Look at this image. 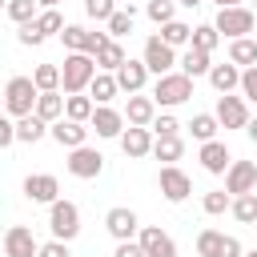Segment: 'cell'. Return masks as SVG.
<instances>
[{
  "label": "cell",
  "instance_id": "obj_55",
  "mask_svg": "<svg viewBox=\"0 0 257 257\" xmlns=\"http://www.w3.org/2000/svg\"><path fill=\"white\" fill-rule=\"evenodd\" d=\"M253 12H257V0H253Z\"/></svg>",
  "mask_w": 257,
  "mask_h": 257
},
{
  "label": "cell",
  "instance_id": "obj_53",
  "mask_svg": "<svg viewBox=\"0 0 257 257\" xmlns=\"http://www.w3.org/2000/svg\"><path fill=\"white\" fill-rule=\"evenodd\" d=\"M36 4H40V8H56L60 0H36Z\"/></svg>",
  "mask_w": 257,
  "mask_h": 257
},
{
  "label": "cell",
  "instance_id": "obj_10",
  "mask_svg": "<svg viewBox=\"0 0 257 257\" xmlns=\"http://www.w3.org/2000/svg\"><path fill=\"white\" fill-rule=\"evenodd\" d=\"M217 120H221V128H245L253 116H249V100L245 96H233V92H225V96H217Z\"/></svg>",
  "mask_w": 257,
  "mask_h": 257
},
{
  "label": "cell",
  "instance_id": "obj_22",
  "mask_svg": "<svg viewBox=\"0 0 257 257\" xmlns=\"http://www.w3.org/2000/svg\"><path fill=\"white\" fill-rule=\"evenodd\" d=\"M209 84H213L221 96L233 92V88H241V64H233V60H229V64H213V68H209Z\"/></svg>",
  "mask_w": 257,
  "mask_h": 257
},
{
  "label": "cell",
  "instance_id": "obj_16",
  "mask_svg": "<svg viewBox=\"0 0 257 257\" xmlns=\"http://www.w3.org/2000/svg\"><path fill=\"white\" fill-rule=\"evenodd\" d=\"M124 112H116L112 104H96V112H92V120H88V128H96V137H104V141H120V133H124Z\"/></svg>",
  "mask_w": 257,
  "mask_h": 257
},
{
  "label": "cell",
  "instance_id": "obj_21",
  "mask_svg": "<svg viewBox=\"0 0 257 257\" xmlns=\"http://www.w3.org/2000/svg\"><path fill=\"white\" fill-rule=\"evenodd\" d=\"M116 84H120V92H128V96H133V92H145V84H149V64L128 56V60L116 68Z\"/></svg>",
  "mask_w": 257,
  "mask_h": 257
},
{
  "label": "cell",
  "instance_id": "obj_34",
  "mask_svg": "<svg viewBox=\"0 0 257 257\" xmlns=\"http://www.w3.org/2000/svg\"><path fill=\"white\" fill-rule=\"evenodd\" d=\"M241 225H257V193H241L233 197V209H229Z\"/></svg>",
  "mask_w": 257,
  "mask_h": 257
},
{
  "label": "cell",
  "instance_id": "obj_48",
  "mask_svg": "<svg viewBox=\"0 0 257 257\" xmlns=\"http://www.w3.org/2000/svg\"><path fill=\"white\" fill-rule=\"evenodd\" d=\"M217 257H245V249H241V241H237L233 233H225V245H221Z\"/></svg>",
  "mask_w": 257,
  "mask_h": 257
},
{
  "label": "cell",
  "instance_id": "obj_45",
  "mask_svg": "<svg viewBox=\"0 0 257 257\" xmlns=\"http://www.w3.org/2000/svg\"><path fill=\"white\" fill-rule=\"evenodd\" d=\"M153 133H157V137H177V133H181V120H177L173 112H161V116L153 120Z\"/></svg>",
  "mask_w": 257,
  "mask_h": 257
},
{
  "label": "cell",
  "instance_id": "obj_44",
  "mask_svg": "<svg viewBox=\"0 0 257 257\" xmlns=\"http://www.w3.org/2000/svg\"><path fill=\"white\" fill-rule=\"evenodd\" d=\"M241 96H245L249 104H257V64L241 68Z\"/></svg>",
  "mask_w": 257,
  "mask_h": 257
},
{
  "label": "cell",
  "instance_id": "obj_51",
  "mask_svg": "<svg viewBox=\"0 0 257 257\" xmlns=\"http://www.w3.org/2000/svg\"><path fill=\"white\" fill-rule=\"evenodd\" d=\"M177 4H181V8H201L205 0H177Z\"/></svg>",
  "mask_w": 257,
  "mask_h": 257
},
{
  "label": "cell",
  "instance_id": "obj_4",
  "mask_svg": "<svg viewBox=\"0 0 257 257\" xmlns=\"http://www.w3.org/2000/svg\"><path fill=\"white\" fill-rule=\"evenodd\" d=\"M217 32L221 36H229V40H237V36H249L253 28H257V12L253 8H241V4H233V8H217Z\"/></svg>",
  "mask_w": 257,
  "mask_h": 257
},
{
  "label": "cell",
  "instance_id": "obj_42",
  "mask_svg": "<svg viewBox=\"0 0 257 257\" xmlns=\"http://www.w3.org/2000/svg\"><path fill=\"white\" fill-rule=\"evenodd\" d=\"M84 12L92 20H100V24H108V16L116 12V0H84Z\"/></svg>",
  "mask_w": 257,
  "mask_h": 257
},
{
  "label": "cell",
  "instance_id": "obj_19",
  "mask_svg": "<svg viewBox=\"0 0 257 257\" xmlns=\"http://www.w3.org/2000/svg\"><path fill=\"white\" fill-rule=\"evenodd\" d=\"M157 100H153V92L145 96V92H133L128 96V104H124V120L128 124H141V128H153V120H157Z\"/></svg>",
  "mask_w": 257,
  "mask_h": 257
},
{
  "label": "cell",
  "instance_id": "obj_6",
  "mask_svg": "<svg viewBox=\"0 0 257 257\" xmlns=\"http://www.w3.org/2000/svg\"><path fill=\"white\" fill-rule=\"evenodd\" d=\"M104 40H112L108 32H92V28H84V24H64V32H60V44L68 48V52H100V44Z\"/></svg>",
  "mask_w": 257,
  "mask_h": 257
},
{
  "label": "cell",
  "instance_id": "obj_26",
  "mask_svg": "<svg viewBox=\"0 0 257 257\" xmlns=\"http://www.w3.org/2000/svg\"><path fill=\"white\" fill-rule=\"evenodd\" d=\"M64 104H68V96H60V88H56V92H40V100H36V116H44V120L52 124V120L64 116Z\"/></svg>",
  "mask_w": 257,
  "mask_h": 257
},
{
  "label": "cell",
  "instance_id": "obj_15",
  "mask_svg": "<svg viewBox=\"0 0 257 257\" xmlns=\"http://www.w3.org/2000/svg\"><path fill=\"white\" fill-rule=\"evenodd\" d=\"M225 189H229L233 197L257 193V161H233L229 173H225Z\"/></svg>",
  "mask_w": 257,
  "mask_h": 257
},
{
  "label": "cell",
  "instance_id": "obj_28",
  "mask_svg": "<svg viewBox=\"0 0 257 257\" xmlns=\"http://www.w3.org/2000/svg\"><path fill=\"white\" fill-rule=\"evenodd\" d=\"M161 40L173 44V48H189L193 44V28L185 20H169V24H161Z\"/></svg>",
  "mask_w": 257,
  "mask_h": 257
},
{
  "label": "cell",
  "instance_id": "obj_30",
  "mask_svg": "<svg viewBox=\"0 0 257 257\" xmlns=\"http://www.w3.org/2000/svg\"><path fill=\"white\" fill-rule=\"evenodd\" d=\"M92 112H96V100H92V96H84V92H72V96H68V104H64V116H68V120H84V124H88V120H92Z\"/></svg>",
  "mask_w": 257,
  "mask_h": 257
},
{
  "label": "cell",
  "instance_id": "obj_47",
  "mask_svg": "<svg viewBox=\"0 0 257 257\" xmlns=\"http://www.w3.org/2000/svg\"><path fill=\"white\" fill-rule=\"evenodd\" d=\"M40 257H72V253H68V241H56L52 237V241L40 245Z\"/></svg>",
  "mask_w": 257,
  "mask_h": 257
},
{
  "label": "cell",
  "instance_id": "obj_13",
  "mask_svg": "<svg viewBox=\"0 0 257 257\" xmlns=\"http://www.w3.org/2000/svg\"><path fill=\"white\" fill-rule=\"evenodd\" d=\"M4 257H40V241L28 225H8L4 233Z\"/></svg>",
  "mask_w": 257,
  "mask_h": 257
},
{
  "label": "cell",
  "instance_id": "obj_12",
  "mask_svg": "<svg viewBox=\"0 0 257 257\" xmlns=\"http://www.w3.org/2000/svg\"><path fill=\"white\" fill-rule=\"evenodd\" d=\"M24 197L32 205H52V201H60V181L52 173H28L24 177Z\"/></svg>",
  "mask_w": 257,
  "mask_h": 257
},
{
  "label": "cell",
  "instance_id": "obj_46",
  "mask_svg": "<svg viewBox=\"0 0 257 257\" xmlns=\"http://www.w3.org/2000/svg\"><path fill=\"white\" fill-rule=\"evenodd\" d=\"M112 257H149V253H145V245H141V241L133 237V241H116Z\"/></svg>",
  "mask_w": 257,
  "mask_h": 257
},
{
  "label": "cell",
  "instance_id": "obj_43",
  "mask_svg": "<svg viewBox=\"0 0 257 257\" xmlns=\"http://www.w3.org/2000/svg\"><path fill=\"white\" fill-rule=\"evenodd\" d=\"M16 40H20L24 48H32V44H44L48 36L40 32V24H36V20H28V24H20V32H16Z\"/></svg>",
  "mask_w": 257,
  "mask_h": 257
},
{
  "label": "cell",
  "instance_id": "obj_41",
  "mask_svg": "<svg viewBox=\"0 0 257 257\" xmlns=\"http://www.w3.org/2000/svg\"><path fill=\"white\" fill-rule=\"evenodd\" d=\"M36 24H40V32H44V36H52V32H64V16H60L56 8H44V12L36 16Z\"/></svg>",
  "mask_w": 257,
  "mask_h": 257
},
{
  "label": "cell",
  "instance_id": "obj_38",
  "mask_svg": "<svg viewBox=\"0 0 257 257\" xmlns=\"http://www.w3.org/2000/svg\"><path fill=\"white\" fill-rule=\"evenodd\" d=\"M221 44V32H217V24H197L193 28V48H205V52H213Z\"/></svg>",
  "mask_w": 257,
  "mask_h": 257
},
{
  "label": "cell",
  "instance_id": "obj_20",
  "mask_svg": "<svg viewBox=\"0 0 257 257\" xmlns=\"http://www.w3.org/2000/svg\"><path fill=\"white\" fill-rule=\"evenodd\" d=\"M137 241L145 245L149 257H177V241H173L161 225H145V229L137 233Z\"/></svg>",
  "mask_w": 257,
  "mask_h": 257
},
{
  "label": "cell",
  "instance_id": "obj_18",
  "mask_svg": "<svg viewBox=\"0 0 257 257\" xmlns=\"http://www.w3.org/2000/svg\"><path fill=\"white\" fill-rule=\"evenodd\" d=\"M197 161H201V169H205V173H213V177H225V173H229V165H233V157H229L225 141H217V137L201 145Z\"/></svg>",
  "mask_w": 257,
  "mask_h": 257
},
{
  "label": "cell",
  "instance_id": "obj_35",
  "mask_svg": "<svg viewBox=\"0 0 257 257\" xmlns=\"http://www.w3.org/2000/svg\"><path fill=\"white\" fill-rule=\"evenodd\" d=\"M133 20H137V12H133V4H128V8H116L104 28H108V36L116 40V36H128V32H133Z\"/></svg>",
  "mask_w": 257,
  "mask_h": 257
},
{
  "label": "cell",
  "instance_id": "obj_56",
  "mask_svg": "<svg viewBox=\"0 0 257 257\" xmlns=\"http://www.w3.org/2000/svg\"><path fill=\"white\" fill-rule=\"evenodd\" d=\"M253 229H257V225H253Z\"/></svg>",
  "mask_w": 257,
  "mask_h": 257
},
{
  "label": "cell",
  "instance_id": "obj_17",
  "mask_svg": "<svg viewBox=\"0 0 257 257\" xmlns=\"http://www.w3.org/2000/svg\"><path fill=\"white\" fill-rule=\"evenodd\" d=\"M153 145H157V133H153V128L128 124V128L120 133V149H124V157H133V161L149 157V153H153Z\"/></svg>",
  "mask_w": 257,
  "mask_h": 257
},
{
  "label": "cell",
  "instance_id": "obj_5",
  "mask_svg": "<svg viewBox=\"0 0 257 257\" xmlns=\"http://www.w3.org/2000/svg\"><path fill=\"white\" fill-rule=\"evenodd\" d=\"M48 229L56 241H72L80 233V209L72 201H52L48 205Z\"/></svg>",
  "mask_w": 257,
  "mask_h": 257
},
{
  "label": "cell",
  "instance_id": "obj_31",
  "mask_svg": "<svg viewBox=\"0 0 257 257\" xmlns=\"http://www.w3.org/2000/svg\"><path fill=\"white\" fill-rule=\"evenodd\" d=\"M229 60H233V64H241V68L257 64V40H249V36L229 40Z\"/></svg>",
  "mask_w": 257,
  "mask_h": 257
},
{
  "label": "cell",
  "instance_id": "obj_14",
  "mask_svg": "<svg viewBox=\"0 0 257 257\" xmlns=\"http://www.w3.org/2000/svg\"><path fill=\"white\" fill-rule=\"evenodd\" d=\"M48 137H52L60 149H80V145H88V124H84V120H68V116H60V120H52Z\"/></svg>",
  "mask_w": 257,
  "mask_h": 257
},
{
  "label": "cell",
  "instance_id": "obj_9",
  "mask_svg": "<svg viewBox=\"0 0 257 257\" xmlns=\"http://www.w3.org/2000/svg\"><path fill=\"white\" fill-rule=\"evenodd\" d=\"M141 60L149 64L153 76H165V72H173V64H181V60H177V48L165 44L161 36H149V40H145V56H141Z\"/></svg>",
  "mask_w": 257,
  "mask_h": 257
},
{
  "label": "cell",
  "instance_id": "obj_40",
  "mask_svg": "<svg viewBox=\"0 0 257 257\" xmlns=\"http://www.w3.org/2000/svg\"><path fill=\"white\" fill-rule=\"evenodd\" d=\"M4 12H8L12 24H28V20H36V16H32V12H36V0H8Z\"/></svg>",
  "mask_w": 257,
  "mask_h": 257
},
{
  "label": "cell",
  "instance_id": "obj_36",
  "mask_svg": "<svg viewBox=\"0 0 257 257\" xmlns=\"http://www.w3.org/2000/svg\"><path fill=\"white\" fill-rule=\"evenodd\" d=\"M201 209H205L209 217H221L225 209H233V193H229V189H213V193L201 197Z\"/></svg>",
  "mask_w": 257,
  "mask_h": 257
},
{
  "label": "cell",
  "instance_id": "obj_33",
  "mask_svg": "<svg viewBox=\"0 0 257 257\" xmlns=\"http://www.w3.org/2000/svg\"><path fill=\"white\" fill-rule=\"evenodd\" d=\"M181 153H185V141H181V133H177V137H157V145H153V157H157V161H165V165L181 161Z\"/></svg>",
  "mask_w": 257,
  "mask_h": 257
},
{
  "label": "cell",
  "instance_id": "obj_54",
  "mask_svg": "<svg viewBox=\"0 0 257 257\" xmlns=\"http://www.w3.org/2000/svg\"><path fill=\"white\" fill-rule=\"evenodd\" d=\"M245 257H257V249H249V253H245Z\"/></svg>",
  "mask_w": 257,
  "mask_h": 257
},
{
  "label": "cell",
  "instance_id": "obj_37",
  "mask_svg": "<svg viewBox=\"0 0 257 257\" xmlns=\"http://www.w3.org/2000/svg\"><path fill=\"white\" fill-rule=\"evenodd\" d=\"M221 245H225V233H221V229H201V233H197V253H201V257H217Z\"/></svg>",
  "mask_w": 257,
  "mask_h": 257
},
{
  "label": "cell",
  "instance_id": "obj_7",
  "mask_svg": "<svg viewBox=\"0 0 257 257\" xmlns=\"http://www.w3.org/2000/svg\"><path fill=\"white\" fill-rule=\"evenodd\" d=\"M64 169H68L72 177H80V181H92V177H100V169H104V157H100L92 145H80V149H68V161H64Z\"/></svg>",
  "mask_w": 257,
  "mask_h": 257
},
{
  "label": "cell",
  "instance_id": "obj_8",
  "mask_svg": "<svg viewBox=\"0 0 257 257\" xmlns=\"http://www.w3.org/2000/svg\"><path fill=\"white\" fill-rule=\"evenodd\" d=\"M157 185H161V197H165L169 205H181V201L193 193V181H189V173H185V169H177V165H161V177H157Z\"/></svg>",
  "mask_w": 257,
  "mask_h": 257
},
{
  "label": "cell",
  "instance_id": "obj_1",
  "mask_svg": "<svg viewBox=\"0 0 257 257\" xmlns=\"http://www.w3.org/2000/svg\"><path fill=\"white\" fill-rule=\"evenodd\" d=\"M60 72H64L60 92H64V96H72V92H88V84H92V76L100 72V64H96V56H92V52H64Z\"/></svg>",
  "mask_w": 257,
  "mask_h": 257
},
{
  "label": "cell",
  "instance_id": "obj_11",
  "mask_svg": "<svg viewBox=\"0 0 257 257\" xmlns=\"http://www.w3.org/2000/svg\"><path fill=\"white\" fill-rule=\"evenodd\" d=\"M104 229H108L112 241H133V237L141 233V217H137L128 205H116V209L104 213Z\"/></svg>",
  "mask_w": 257,
  "mask_h": 257
},
{
  "label": "cell",
  "instance_id": "obj_52",
  "mask_svg": "<svg viewBox=\"0 0 257 257\" xmlns=\"http://www.w3.org/2000/svg\"><path fill=\"white\" fill-rule=\"evenodd\" d=\"M217 8H233V4H241V0H213Z\"/></svg>",
  "mask_w": 257,
  "mask_h": 257
},
{
  "label": "cell",
  "instance_id": "obj_2",
  "mask_svg": "<svg viewBox=\"0 0 257 257\" xmlns=\"http://www.w3.org/2000/svg\"><path fill=\"white\" fill-rule=\"evenodd\" d=\"M36 100H40V88H36V80L32 76H8V84H4V108H8V116H28V112H36Z\"/></svg>",
  "mask_w": 257,
  "mask_h": 257
},
{
  "label": "cell",
  "instance_id": "obj_3",
  "mask_svg": "<svg viewBox=\"0 0 257 257\" xmlns=\"http://www.w3.org/2000/svg\"><path fill=\"white\" fill-rule=\"evenodd\" d=\"M189 96H193V76H185L181 68L157 76V84H153V100H157L161 108H177V104H185Z\"/></svg>",
  "mask_w": 257,
  "mask_h": 257
},
{
  "label": "cell",
  "instance_id": "obj_23",
  "mask_svg": "<svg viewBox=\"0 0 257 257\" xmlns=\"http://www.w3.org/2000/svg\"><path fill=\"white\" fill-rule=\"evenodd\" d=\"M209 68H213V52H205V48H185V56H181V72L185 76H209Z\"/></svg>",
  "mask_w": 257,
  "mask_h": 257
},
{
  "label": "cell",
  "instance_id": "obj_39",
  "mask_svg": "<svg viewBox=\"0 0 257 257\" xmlns=\"http://www.w3.org/2000/svg\"><path fill=\"white\" fill-rule=\"evenodd\" d=\"M145 12L153 24H169V20H177V0H149Z\"/></svg>",
  "mask_w": 257,
  "mask_h": 257
},
{
  "label": "cell",
  "instance_id": "obj_32",
  "mask_svg": "<svg viewBox=\"0 0 257 257\" xmlns=\"http://www.w3.org/2000/svg\"><path fill=\"white\" fill-rule=\"evenodd\" d=\"M32 80H36L40 92H56L60 80H64V72H60V64H36L32 68Z\"/></svg>",
  "mask_w": 257,
  "mask_h": 257
},
{
  "label": "cell",
  "instance_id": "obj_27",
  "mask_svg": "<svg viewBox=\"0 0 257 257\" xmlns=\"http://www.w3.org/2000/svg\"><path fill=\"white\" fill-rule=\"evenodd\" d=\"M185 128L193 133V141H201V145H205V141H213V137H217L221 120H217V112H197V116H193Z\"/></svg>",
  "mask_w": 257,
  "mask_h": 257
},
{
  "label": "cell",
  "instance_id": "obj_49",
  "mask_svg": "<svg viewBox=\"0 0 257 257\" xmlns=\"http://www.w3.org/2000/svg\"><path fill=\"white\" fill-rule=\"evenodd\" d=\"M0 145H16V120H0Z\"/></svg>",
  "mask_w": 257,
  "mask_h": 257
},
{
  "label": "cell",
  "instance_id": "obj_25",
  "mask_svg": "<svg viewBox=\"0 0 257 257\" xmlns=\"http://www.w3.org/2000/svg\"><path fill=\"white\" fill-rule=\"evenodd\" d=\"M116 92H120V84H116V72H96V76H92V84H88V96H92L96 104H108Z\"/></svg>",
  "mask_w": 257,
  "mask_h": 257
},
{
  "label": "cell",
  "instance_id": "obj_50",
  "mask_svg": "<svg viewBox=\"0 0 257 257\" xmlns=\"http://www.w3.org/2000/svg\"><path fill=\"white\" fill-rule=\"evenodd\" d=\"M245 137H249V141H253V145H257V116H253V120H249V124H245Z\"/></svg>",
  "mask_w": 257,
  "mask_h": 257
},
{
  "label": "cell",
  "instance_id": "obj_29",
  "mask_svg": "<svg viewBox=\"0 0 257 257\" xmlns=\"http://www.w3.org/2000/svg\"><path fill=\"white\" fill-rule=\"evenodd\" d=\"M124 60H128V56H124L120 40H104V44H100V52H96V64H100V72H116Z\"/></svg>",
  "mask_w": 257,
  "mask_h": 257
},
{
  "label": "cell",
  "instance_id": "obj_24",
  "mask_svg": "<svg viewBox=\"0 0 257 257\" xmlns=\"http://www.w3.org/2000/svg\"><path fill=\"white\" fill-rule=\"evenodd\" d=\"M48 128H52V124H48L44 116L28 112V116H20V120H16V141H24V145H36V141H40Z\"/></svg>",
  "mask_w": 257,
  "mask_h": 257
}]
</instances>
